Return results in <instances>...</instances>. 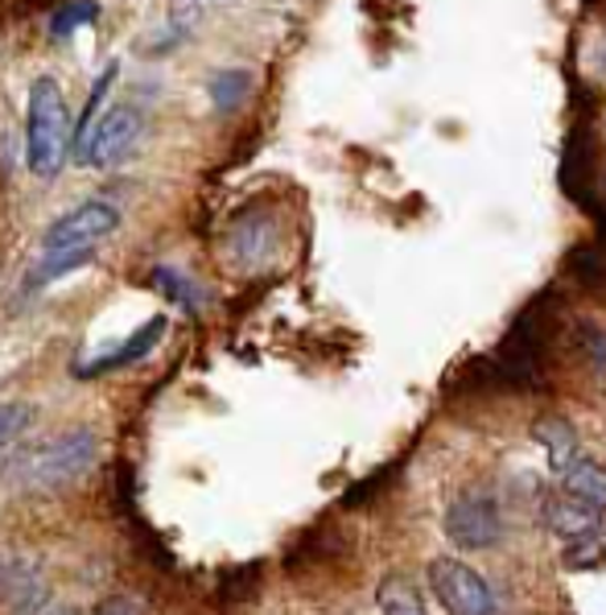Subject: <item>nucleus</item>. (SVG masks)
I'll use <instances>...</instances> for the list:
<instances>
[{
	"label": "nucleus",
	"instance_id": "nucleus-9",
	"mask_svg": "<svg viewBox=\"0 0 606 615\" xmlns=\"http://www.w3.org/2000/svg\"><path fill=\"white\" fill-rule=\"evenodd\" d=\"M532 438L544 446L549 467H553L557 475L577 458V430H574V422L561 417V413H544V417H536V422H532Z\"/></svg>",
	"mask_w": 606,
	"mask_h": 615
},
{
	"label": "nucleus",
	"instance_id": "nucleus-8",
	"mask_svg": "<svg viewBox=\"0 0 606 615\" xmlns=\"http://www.w3.org/2000/svg\"><path fill=\"white\" fill-rule=\"evenodd\" d=\"M541 517H544V524L557 537H565V541H577V537L603 529V508L577 500V496H570L565 488H561V496H549V500H544Z\"/></svg>",
	"mask_w": 606,
	"mask_h": 615
},
{
	"label": "nucleus",
	"instance_id": "nucleus-20",
	"mask_svg": "<svg viewBox=\"0 0 606 615\" xmlns=\"http://www.w3.org/2000/svg\"><path fill=\"white\" fill-rule=\"evenodd\" d=\"M95 615H145V607H140V600H132V595H111V600L99 603V612Z\"/></svg>",
	"mask_w": 606,
	"mask_h": 615
},
{
	"label": "nucleus",
	"instance_id": "nucleus-14",
	"mask_svg": "<svg viewBox=\"0 0 606 615\" xmlns=\"http://www.w3.org/2000/svg\"><path fill=\"white\" fill-rule=\"evenodd\" d=\"M375 603H380L384 615H425L417 591H413V583L404 574H384L380 586H375Z\"/></svg>",
	"mask_w": 606,
	"mask_h": 615
},
{
	"label": "nucleus",
	"instance_id": "nucleus-2",
	"mask_svg": "<svg viewBox=\"0 0 606 615\" xmlns=\"http://www.w3.org/2000/svg\"><path fill=\"white\" fill-rule=\"evenodd\" d=\"M95 458H99L95 430L75 426L59 434V438H46L42 446H33L30 455H21V484H30L38 491H59L92 471Z\"/></svg>",
	"mask_w": 606,
	"mask_h": 615
},
{
	"label": "nucleus",
	"instance_id": "nucleus-6",
	"mask_svg": "<svg viewBox=\"0 0 606 615\" xmlns=\"http://www.w3.org/2000/svg\"><path fill=\"white\" fill-rule=\"evenodd\" d=\"M120 227V211L104 199L66 211L63 220H54L42 236V248H83V244H99Z\"/></svg>",
	"mask_w": 606,
	"mask_h": 615
},
{
	"label": "nucleus",
	"instance_id": "nucleus-17",
	"mask_svg": "<svg viewBox=\"0 0 606 615\" xmlns=\"http://www.w3.org/2000/svg\"><path fill=\"white\" fill-rule=\"evenodd\" d=\"M598 562H606V533L603 529H594V533L577 537V541L565 545V566L570 570H591V566H598Z\"/></svg>",
	"mask_w": 606,
	"mask_h": 615
},
{
	"label": "nucleus",
	"instance_id": "nucleus-4",
	"mask_svg": "<svg viewBox=\"0 0 606 615\" xmlns=\"http://www.w3.org/2000/svg\"><path fill=\"white\" fill-rule=\"evenodd\" d=\"M140 132H145V125H140V112L137 108H111L92 125L87 141L75 149V158L83 161V166L108 170V166L125 161L128 153L137 149Z\"/></svg>",
	"mask_w": 606,
	"mask_h": 615
},
{
	"label": "nucleus",
	"instance_id": "nucleus-11",
	"mask_svg": "<svg viewBox=\"0 0 606 615\" xmlns=\"http://www.w3.org/2000/svg\"><path fill=\"white\" fill-rule=\"evenodd\" d=\"M95 261V244H83V248H46V256L33 265V273L25 277V285L21 289H42V285L59 282V277H66V273H75V268L92 265Z\"/></svg>",
	"mask_w": 606,
	"mask_h": 615
},
{
	"label": "nucleus",
	"instance_id": "nucleus-1",
	"mask_svg": "<svg viewBox=\"0 0 606 615\" xmlns=\"http://www.w3.org/2000/svg\"><path fill=\"white\" fill-rule=\"evenodd\" d=\"M75 149V120L66 108L59 79L38 75L30 83V108H25V166L33 178H54Z\"/></svg>",
	"mask_w": 606,
	"mask_h": 615
},
{
	"label": "nucleus",
	"instance_id": "nucleus-16",
	"mask_svg": "<svg viewBox=\"0 0 606 615\" xmlns=\"http://www.w3.org/2000/svg\"><path fill=\"white\" fill-rule=\"evenodd\" d=\"M256 591H261V562L223 574V583H219V603H223V607H244V603L256 600Z\"/></svg>",
	"mask_w": 606,
	"mask_h": 615
},
{
	"label": "nucleus",
	"instance_id": "nucleus-12",
	"mask_svg": "<svg viewBox=\"0 0 606 615\" xmlns=\"http://www.w3.org/2000/svg\"><path fill=\"white\" fill-rule=\"evenodd\" d=\"M206 95H211L215 112L232 116V112L244 108V99L252 95V71H244V66H223V71H215V75H211V87H206Z\"/></svg>",
	"mask_w": 606,
	"mask_h": 615
},
{
	"label": "nucleus",
	"instance_id": "nucleus-5",
	"mask_svg": "<svg viewBox=\"0 0 606 615\" xmlns=\"http://www.w3.org/2000/svg\"><path fill=\"white\" fill-rule=\"evenodd\" d=\"M446 537H450L458 550H491L503 537V517L499 505L482 491H467L446 508V521H442Z\"/></svg>",
	"mask_w": 606,
	"mask_h": 615
},
{
	"label": "nucleus",
	"instance_id": "nucleus-21",
	"mask_svg": "<svg viewBox=\"0 0 606 615\" xmlns=\"http://www.w3.org/2000/svg\"><path fill=\"white\" fill-rule=\"evenodd\" d=\"M46 615H78V612H75V607H66V603H59V607H50Z\"/></svg>",
	"mask_w": 606,
	"mask_h": 615
},
{
	"label": "nucleus",
	"instance_id": "nucleus-13",
	"mask_svg": "<svg viewBox=\"0 0 606 615\" xmlns=\"http://www.w3.org/2000/svg\"><path fill=\"white\" fill-rule=\"evenodd\" d=\"M574 351L594 372V380H603L606 384V327L603 322H594V318L574 322Z\"/></svg>",
	"mask_w": 606,
	"mask_h": 615
},
{
	"label": "nucleus",
	"instance_id": "nucleus-7",
	"mask_svg": "<svg viewBox=\"0 0 606 615\" xmlns=\"http://www.w3.org/2000/svg\"><path fill=\"white\" fill-rule=\"evenodd\" d=\"M166 327H170V318L166 315H153L149 322H140L137 331L128 335L125 343L116 351H108V356H99V360H92V363H78L75 368V377L78 380H92V377H108V372H120V368H132L137 360H145L149 351L166 339Z\"/></svg>",
	"mask_w": 606,
	"mask_h": 615
},
{
	"label": "nucleus",
	"instance_id": "nucleus-19",
	"mask_svg": "<svg viewBox=\"0 0 606 615\" xmlns=\"http://www.w3.org/2000/svg\"><path fill=\"white\" fill-rule=\"evenodd\" d=\"M33 422V410L30 405H21V401H9V405H0V446H9L17 434H25V426Z\"/></svg>",
	"mask_w": 606,
	"mask_h": 615
},
{
	"label": "nucleus",
	"instance_id": "nucleus-22",
	"mask_svg": "<svg viewBox=\"0 0 606 615\" xmlns=\"http://www.w3.org/2000/svg\"><path fill=\"white\" fill-rule=\"evenodd\" d=\"M603 63H606V54H603Z\"/></svg>",
	"mask_w": 606,
	"mask_h": 615
},
{
	"label": "nucleus",
	"instance_id": "nucleus-10",
	"mask_svg": "<svg viewBox=\"0 0 606 615\" xmlns=\"http://www.w3.org/2000/svg\"><path fill=\"white\" fill-rule=\"evenodd\" d=\"M561 488L577 496V500H586V505L603 508L606 512V467L598 458H586L577 455L565 471H561Z\"/></svg>",
	"mask_w": 606,
	"mask_h": 615
},
{
	"label": "nucleus",
	"instance_id": "nucleus-18",
	"mask_svg": "<svg viewBox=\"0 0 606 615\" xmlns=\"http://www.w3.org/2000/svg\"><path fill=\"white\" fill-rule=\"evenodd\" d=\"M95 17H99V4H95V0H66L63 9L50 17V33H54V38H66V33H75L78 25H87Z\"/></svg>",
	"mask_w": 606,
	"mask_h": 615
},
{
	"label": "nucleus",
	"instance_id": "nucleus-15",
	"mask_svg": "<svg viewBox=\"0 0 606 615\" xmlns=\"http://www.w3.org/2000/svg\"><path fill=\"white\" fill-rule=\"evenodd\" d=\"M153 285L166 294L170 301H178L182 310H199L202 306V289L194 282H190L187 273H178L173 265H157L153 268Z\"/></svg>",
	"mask_w": 606,
	"mask_h": 615
},
{
	"label": "nucleus",
	"instance_id": "nucleus-3",
	"mask_svg": "<svg viewBox=\"0 0 606 615\" xmlns=\"http://www.w3.org/2000/svg\"><path fill=\"white\" fill-rule=\"evenodd\" d=\"M429 586L446 615H496V595L479 570L458 558H434L429 562Z\"/></svg>",
	"mask_w": 606,
	"mask_h": 615
}]
</instances>
